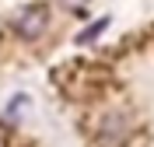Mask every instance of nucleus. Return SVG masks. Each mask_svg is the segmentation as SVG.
Returning <instances> with one entry per match:
<instances>
[{
    "instance_id": "f257e3e1",
    "label": "nucleus",
    "mask_w": 154,
    "mask_h": 147,
    "mask_svg": "<svg viewBox=\"0 0 154 147\" xmlns=\"http://www.w3.org/2000/svg\"><path fill=\"white\" fill-rule=\"evenodd\" d=\"M46 25H49V11L42 7V4H28V7H21L14 18H11V28L18 32L21 39H38L42 32H46Z\"/></svg>"
},
{
    "instance_id": "f03ea898",
    "label": "nucleus",
    "mask_w": 154,
    "mask_h": 147,
    "mask_svg": "<svg viewBox=\"0 0 154 147\" xmlns=\"http://www.w3.org/2000/svg\"><path fill=\"white\" fill-rule=\"evenodd\" d=\"M105 28H109V18H98L95 25H88V28L77 35V46H88V42H95V39H98V35H102Z\"/></svg>"
},
{
    "instance_id": "7ed1b4c3",
    "label": "nucleus",
    "mask_w": 154,
    "mask_h": 147,
    "mask_svg": "<svg viewBox=\"0 0 154 147\" xmlns=\"http://www.w3.org/2000/svg\"><path fill=\"white\" fill-rule=\"evenodd\" d=\"M119 126H123V119H119V116L105 119V123H102V137H105V140H116V137H119V133H123V130H119Z\"/></svg>"
},
{
    "instance_id": "20e7f679",
    "label": "nucleus",
    "mask_w": 154,
    "mask_h": 147,
    "mask_svg": "<svg viewBox=\"0 0 154 147\" xmlns=\"http://www.w3.org/2000/svg\"><path fill=\"white\" fill-rule=\"evenodd\" d=\"M60 4H63V7H70V11H81V7H84V0H60Z\"/></svg>"
}]
</instances>
